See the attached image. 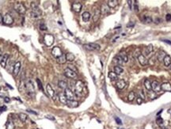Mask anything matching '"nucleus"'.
Masks as SVG:
<instances>
[{
  "label": "nucleus",
  "instance_id": "f257e3e1",
  "mask_svg": "<svg viewBox=\"0 0 171 129\" xmlns=\"http://www.w3.org/2000/svg\"><path fill=\"white\" fill-rule=\"evenodd\" d=\"M31 8H32V11L30 12V17L33 18H38L39 17H40V15L42 14V12L39 8V4L36 2H33L31 3Z\"/></svg>",
  "mask_w": 171,
  "mask_h": 129
},
{
  "label": "nucleus",
  "instance_id": "f03ea898",
  "mask_svg": "<svg viewBox=\"0 0 171 129\" xmlns=\"http://www.w3.org/2000/svg\"><path fill=\"white\" fill-rule=\"evenodd\" d=\"M83 88H84V84L82 81L76 82L75 85H74V94L77 97H81L82 96V93H83Z\"/></svg>",
  "mask_w": 171,
  "mask_h": 129
},
{
  "label": "nucleus",
  "instance_id": "7ed1b4c3",
  "mask_svg": "<svg viewBox=\"0 0 171 129\" xmlns=\"http://www.w3.org/2000/svg\"><path fill=\"white\" fill-rule=\"evenodd\" d=\"M25 90L27 91V93L28 94L30 95H34V93H35V89H34V86H33V82L31 81L30 79H27L25 80Z\"/></svg>",
  "mask_w": 171,
  "mask_h": 129
},
{
  "label": "nucleus",
  "instance_id": "20e7f679",
  "mask_svg": "<svg viewBox=\"0 0 171 129\" xmlns=\"http://www.w3.org/2000/svg\"><path fill=\"white\" fill-rule=\"evenodd\" d=\"M14 10L15 11L18 13L19 14H25V12H26V8L24 6V4H22V2H16L14 3Z\"/></svg>",
  "mask_w": 171,
  "mask_h": 129
},
{
  "label": "nucleus",
  "instance_id": "39448f33",
  "mask_svg": "<svg viewBox=\"0 0 171 129\" xmlns=\"http://www.w3.org/2000/svg\"><path fill=\"white\" fill-rule=\"evenodd\" d=\"M83 47L89 51H97L100 49V45L96 43H88L83 45Z\"/></svg>",
  "mask_w": 171,
  "mask_h": 129
},
{
  "label": "nucleus",
  "instance_id": "423d86ee",
  "mask_svg": "<svg viewBox=\"0 0 171 129\" xmlns=\"http://www.w3.org/2000/svg\"><path fill=\"white\" fill-rule=\"evenodd\" d=\"M54 37L51 34H45L44 36V43L45 44L46 46L50 47L53 45L54 43Z\"/></svg>",
  "mask_w": 171,
  "mask_h": 129
},
{
  "label": "nucleus",
  "instance_id": "0eeeda50",
  "mask_svg": "<svg viewBox=\"0 0 171 129\" xmlns=\"http://www.w3.org/2000/svg\"><path fill=\"white\" fill-rule=\"evenodd\" d=\"M63 74L67 78H69V79H76L77 78V73L76 72L71 71V69H69L67 67L64 69Z\"/></svg>",
  "mask_w": 171,
  "mask_h": 129
},
{
  "label": "nucleus",
  "instance_id": "6e6552de",
  "mask_svg": "<svg viewBox=\"0 0 171 129\" xmlns=\"http://www.w3.org/2000/svg\"><path fill=\"white\" fill-rule=\"evenodd\" d=\"M2 22L5 25H12L14 23V18L10 14H6L2 17Z\"/></svg>",
  "mask_w": 171,
  "mask_h": 129
},
{
  "label": "nucleus",
  "instance_id": "1a4fd4ad",
  "mask_svg": "<svg viewBox=\"0 0 171 129\" xmlns=\"http://www.w3.org/2000/svg\"><path fill=\"white\" fill-rule=\"evenodd\" d=\"M51 54H52V56L55 57L56 59H58L61 56H63V51L60 49V48L59 47H54L52 48V50H51Z\"/></svg>",
  "mask_w": 171,
  "mask_h": 129
},
{
  "label": "nucleus",
  "instance_id": "9d476101",
  "mask_svg": "<svg viewBox=\"0 0 171 129\" xmlns=\"http://www.w3.org/2000/svg\"><path fill=\"white\" fill-rule=\"evenodd\" d=\"M151 90L154 93H160L162 91L161 90V85H160L157 81H154L151 82Z\"/></svg>",
  "mask_w": 171,
  "mask_h": 129
},
{
  "label": "nucleus",
  "instance_id": "9b49d317",
  "mask_svg": "<svg viewBox=\"0 0 171 129\" xmlns=\"http://www.w3.org/2000/svg\"><path fill=\"white\" fill-rule=\"evenodd\" d=\"M64 95H65V97H67V100H70V101L74 100V94L72 92V90L71 89L67 88L64 90Z\"/></svg>",
  "mask_w": 171,
  "mask_h": 129
},
{
  "label": "nucleus",
  "instance_id": "f8f14e48",
  "mask_svg": "<svg viewBox=\"0 0 171 129\" xmlns=\"http://www.w3.org/2000/svg\"><path fill=\"white\" fill-rule=\"evenodd\" d=\"M9 57H10V55L8 53H5L4 55H2L1 60H0V65H1V67H6Z\"/></svg>",
  "mask_w": 171,
  "mask_h": 129
},
{
  "label": "nucleus",
  "instance_id": "ddd939ff",
  "mask_svg": "<svg viewBox=\"0 0 171 129\" xmlns=\"http://www.w3.org/2000/svg\"><path fill=\"white\" fill-rule=\"evenodd\" d=\"M82 7V4L79 2H75L74 3H72V10L76 13H79L81 11Z\"/></svg>",
  "mask_w": 171,
  "mask_h": 129
},
{
  "label": "nucleus",
  "instance_id": "4468645a",
  "mask_svg": "<svg viewBox=\"0 0 171 129\" xmlns=\"http://www.w3.org/2000/svg\"><path fill=\"white\" fill-rule=\"evenodd\" d=\"M137 59H138L139 63H140L142 66L147 65V63H148V61H147V60L146 59V57H145L143 55H142V54H139V55L137 56Z\"/></svg>",
  "mask_w": 171,
  "mask_h": 129
},
{
  "label": "nucleus",
  "instance_id": "2eb2a0df",
  "mask_svg": "<svg viewBox=\"0 0 171 129\" xmlns=\"http://www.w3.org/2000/svg\"><path fill=\"white\" fill-rule=\"evenodd\" d=\"M161 90L162 91L171 92V84L170 82H163L161 85Z\"/></svg>",
  "mask_w": 171,
  "mask_h": 129
},
{
  "label": "nucleus",
  "instance_id": "dca6fc26",
  "mask_svg": "<svg viewBox=\"0 0 171 129\" xmlns=\"http://www.w3.org/2000/svg\"><path fill=\"white\" fill-rule=\"evenodd\" d=\"M47 92L48 94H49V96L51 97H52V98L55 100V97H56V92L54 91V90L52 89V87L50 84H48L47 85Z\"/></svg>",
  "mask_w": 171,
  "mask_h": 129
},
{
  "label": "nucleus",
  "instance_id": "f3484780",
  "mask_svg": "<svg viewBox=\"0 0 171 129\" xmlns=\"http://www.w3.org/2000/svg\"><path fill=\"white\" fill-rule=\"evenodd\" d=\"M67 106L69 108H76L79 106V102L75 100H72V101H70V100H67V104H66Z\"/></svg>",
  "mask_w": 171,
  "mask_h": 129
},
{
  "label": "nucleus",
  "instance_id": "a211bd4d",
  "mask_svg": "<svg viewBox=\"0 0 171 129\" xmlns=\"http://www.w3.org/2000/svg\"><path fill=\"white\" fill-rule=\"evenodd\" d=\"M116 87H117L118 90H123L124 89V87L126 86V82L124 81L123 79H120V80H118L117 82H116Z\"/></svg>",
  "mask_w": 171,
  "mask_h": 129
},
{
  "label": "nucleus",
  "instance_id": "6ab92c4d",
  "mask_svg": "<svg viewBox=\"0 0 171 129\" xmlns=\"http://www.w3.org/2000/svg\"><path fill=\"white\" fill-rule=\"evenodd\" d=\"M101 10L99 9H96L94 10V16H93V21L94 22H97L98 20L100 19V17H101Z\"/></svg>",
  "mask_w": 171,
  "mask_h": 129
},
{
  "label": "nucleus",
  "instance_id": "aec40b11",
  "mask_svg": "<svg viewBox=\"0 0 171 129\" xmlns=\"http://www.w3.org/2000/svg\"><path fill=\"white\" fill-rule=\"evenodd\" d=\"M21 70V63L20 62H17L14 66V70H13V73L14 75H17Z\"/></svg>",
  "mask_w": 171,
  "mask_h": 129
},
{
  "label": "nucleus",
  "instance_id": "412c9836",
  "mask_svg": "<svg viewBox=\"0 0 171 129\" xmlns=\"http://www.w3.org/2000/svg\"><path fill=\"white\" fill-rule=\"evenodd\" d=\"M166 56V53L164 51H159L157 54V60L159 62H162L164 60V58Z\"/></svg>",
  "mask_w": 171,
  "mask_h": 129
},
{
  "label": "nucleus",
  "instance_id": "4be33fe9",
  "mask_svg": "<svg viewBox=\"0 0 171 129\" xmlns=\"http://www.w3.org/2000/svg\"><path fill=\"white\" fill-rule=\"evenodd\" d=\"M108 77L109 78V79L111 80V81H116V80L118 79V75H117V74H116L114 71H113H113L108 72Z\"/></svg>",
  "mask_w": 171,
  "mask_h": 129
},
{
  "label": "nucleus",
  "instance_id": "5701e85b",
  "mask_svg": "<svg viewBox=\"0 0 171 129\" xmlns=\"http://www.w3.org/2000/svg\"><path fill=\"white\" fill-rule=\"evenodd\" d=\"M82 20H83L85 22H89L90 21V17H91V15H90V14L89 12L86 11L82 14Z\"/></svg>",
  "mask_w": 171,
  "mask_h": 129
},
{
  "label": "nucleus",
  "instance_id": "b1692460",
  "mask_svg": "<svg viewBox=\"0 0 171 129\" xmlns=\"http://www.w3.org/2000/svg\"><path fill=\"white\" fill-rule=\"evenodd\" d=\"M107 5L110 8H115L118 5V1L117 0H109V1H108Z\"/></svg>",
  "mask_w": 171,
  "mask_h": 129
},
{
  "label": "nucleus",
  "instance_id": "393cba45",
  "mask_svg": "<svg viewBox=\"0 0 171 129\" xmlns=\"http://www.w3.org/2000/svg\"><path fill=\"white\" fill-rule=\"evenodd\" d=\"M18 118L22 123H25L28 120V116L24 112H20L18 114Z\"/></svg>",
  "mask_w": 171,
  "mask_h": 129
},
{
  "label": "nucleus",
  "instance_id": "a878e982",
  "mask_svg": "<svg viewBox=\"0 0 171 129\" xmlns=\"http://www.w3.org/2000/svg\"><path fill=\"white\" fill-rule=\"evenodd\" d=\"M163 63H164V65L165 67H170L171 64V57L169 55H166L165 57L163 60Z\"/></svg>",
  "mask_w": 171,
  "mask_h": 129
},
{
  "label": "nucleus",
  "instance_id": "bb28decb",
  "mask_svg": "<svg viewBox=\"0 0 171 129\" xmlns=\"http://www.w3.org/2000/svg\"><path fill=\"white\" fill-rule=\"evenodd\" d=\"M58 86L60 89L62 90H65L66 89H67V82L63 81V80H60V81H59V83H58Z\"/></svg>",
  "mask_w": 171,
  "mask_h": 129
},
{
  "label": "nucleus",
  "instance_id": "cd10ccee",
  "mask_svg": "<svg viewBox=\"0 0 171 129\" xmlns=\"http://www.w3.org/2000/svg\"><path fill=\"white\" fill-rule=\"evenodd\" d=\"M66 60L67 61H69V62H73L75 59V56H74V54H72L71 52H67L66 54Z\"/></svg>",
  "mask_w": 171,
  "mask_h": 129
},
{
  "label": "nucleus",
  "instance_id": "c85d7f7f",
  "mask_svg": "<svg viewBox=\"0 0 171 129\" xmlns=\"http://www.w3.org/2000/svg\"><path fill=\"white\" fill-rule=\"evenodd\" d=\"M114 72L117 74V75H119V74H121L124 72V69L121 67L120 66H115L114 67Z\"/></svg>",
  "mask_w": 171,
  "mask_h": 129
},
{
  "label": "nucleus",
  "instance_id": "c756f323",
  "mask_svg": "<svg viewBox=\"0 0 171 129\" xmlns=\"http://www.w3.org/2000/svg\"><path fill=\"white\" fill-rule=\"evenodd\" d=\"M119 56H120V58L122 59L124 63H127V62L128 61V55H127L126 52H124V51H121V52L119 54Z\"/></svg>",
  "mask_w": 171,
  "mask_h": 129
},
{
  "label": "nucleus",
  "instance_id": "7c9ffc66",
  "mask_svg": "<svg viewBox=\"0 0 171 129\" xmlns=\"http://www.w3.org/2000/svg\"><path fill=\"white\" fill-rule=\"evenodd\" d=\"M144 86L148 91H151V82H150L149 79H145L144 81Z\"/></svg>",
  "mask_w": 171,
  "mask_h": 129
},
{
  "label": "nucleus",
  "instance_id": "2f4dec72",
  "mask_svg": "<svg viewBox=\"0 0 171 129\" xmlns=\"http://www.w3.org/2000/svg\"><path fill=\"white\" fill-rule=\"evenodd\" d=\"M6 129H14L15 125H14V122H13V120H9L6 123Z\"/></svg>",
  "mask_w": 171,
  "mask_h": 129
},
{
  "label": "nucleus",
  "instance_id": "473e14b6",
  "mask_svg": "<svg viewBox=\"0 0 171 129\" xmlns=\"http://www.w3.org/2000/svg\"><path fill=\"white\" fill-rule=\"evenodd\" d=\"M56 61H57V63H59V64H63V63H65L66 61H67V60H66V56H65V55L61 56L59 58L56 59Z\"/></svg>",
  "mask_w": 171,
  "mask_h": 129
},
{
  "label": "nucleus",
  "instance_id": "72a5a7b5",
  "mask_svg": "<svg viewBox=\"0 0 171 129\" xmlns=\"http://www.w3.org/2000/svg\"><path fill=\"white\" fill-rule=\"evenodd\" d=\"M59 101H60L62 104H64V105H66L67 104V97H65V95H64V94H59Z\"/></svg>",
  "mask_w": 171,
  "mask_h": 129
},
{
  "label": "nucleus",
  "instance_id": "f704fd0d",
  "mask_svg": "<svg viewBox=\"0 0 171 129\" xmlns=\"http://www.w3.org/2000/svg\"><path fill=\"white\" fill-rule=\"evenodd\" d=\"M136 93H135L134 91H131L128 95V100L129 101H132L136 98Z\"/></svg>",
  "mask_w": 171,
  "mask_h": 129
},
{
  "label": "nucleus",
  "instance_id": "c9c22d12",
  "mask_svg": "<svg viewBox=\"0 0 171 129\" xmlns=\"http://www.w3.org/2000/svg\"><path fill=\"white\" fill-rule=\"evenodd\" d=\"M113 62L114 63H116L117 64H119V65H122L123 63H124V61L122 60V59L120 58V56H116L115 58H114V60H113Z\"/></svg>",
  "mask_w": 171,
  "mask_h": 129
},
{
  "label": "nucleus",
  "instance_id": "e433bc0d",
  "mask_svg": "<svg viewBox=\"0 0 171 129\" xmlns=\"http://www.w3.org/2000/svg\"><path fill=\"white\" fill-rule=\"evenodd\" d=\"M101 10V13L102 14H106L108 11V6L107 4H103L102 6V10Z\"/></svg>",
  "mask_w": 171,
  "mask_h": 129
},
{
  "label": "nucleus",
  "instance_id": "4c0bfd02",
  "mask_svg": "<svg viewBox=\"0 0 171 129\" xmlns=\"http://www.w3.org/2000/svg\"><path fill=\"white\" fill-rule=\"evenodd\" d=\"M142 21L145 23H147V24H150V23L152 22V18L150 16H143L142 17Z\"/></svg>",
  "mask_w": 171,
  "mask_h": 129
},
{
  "label": "nucleus",
  "instance_id": "58836bf2",
  "mask_svg": "<svg viewBox=\"0 0 171 129\" xmlns=\"http://www.w3.org/2000/svg\"><path fill=\"white\" fill-rule=\"evenodd\" d=\"M153 51H154V46H153L152 45H149L146 48V52L147 53V55L153 52Z\"/></svg>",
  "mask_w": 171,
  "mask_h": 129
},
{
  "label": "nucleus",
  "instance_id": "ea45409f",
  "mask_svg": "<svg viewBox=\"0 0 171 129\" xmlns=\"http://www.w3.org/2000/svg\"><path fill=\"white\" fill-rule=\"evenodd\" d=\"M156 123H157V124L160 126V127H162V125H163V123H164V120H163V119L161 117H158L157 118V120H156Z\"/></svg>",
  "mask_w": 171,
  "mask_h": 129
},
{
  "label": "nucleus",
  "instance_id": "a19ab883",
  "mask_svg": "<svg viewBox=\"0 0 171 129\" xmlns=\"http://www.w3.org/2000/svg\"><path fill=\"white\" fill-rule=\"evenodd\" d=\"M39 28H40V29L42 30V31L47 30V25H46L45 23L43 22H40V25H39Z\"/></svg>",
  "mask_w": 171,
  "mask_h": 129
},
{
  "label": "nucleus",
  "instance_id": "79ce46f5",
  "mask_svg": "<svg viewBox=\"0 0 171 129\" xmlns=\"http://www.w3.org/2000/svg\"><path fill=\"white\" fill-rule=\"evenodd\" d=\"M36 82H37V86H38L39 90H41V91H43L44 89H43V86H42V82H40V80L39 79H36Z\"/></svg>",
  "mask_w": 171,
  "mask_h": 129
},
{
  "label": "nucleus",
  "instance_id": "37998d69",
  "mask_svg": "<svg viewBox=\"0 0 171 129\" xmlns=\"http://www.w3.org/2000/svg\"><path fill=\"white\" fill-rule=\"evenodd\" d=\"M6 90L2 89V87L0 86V97H6Z\"/></svg>",
  "mask_w": 171,
  "mask_h": 129
},
{
  "label": "nucleus",
  "instance_id": "c03bdc74",
  "mask_svg": "<svg viewBox=\"0 0 171 129\" xmlns=\"http://www.w3.org/2000/svg\"><path fill=\"white\" fill-rule=\"evenodd\" d=\"M138 97H139L142 100L146 99V95H145V93L143 92V90H140V91H139V96Z\"/></svg>",
  "mask_w": 171,
  "mask_h": 129
},
{
  "label": "nucleus",
  "instance_id": "a18cd8bd",
  "mask_svg": "<svg viewBox=\"0 0 171 129\" xmlns=\"http://www.w3.org/2000/svg\"><path fill=\"white\" fill-rule=\"evenodd\" d=\"M67 68H69V69H71V71H74V72H78V70H77V68L75 67H74V65H71V64H69L68 66H67Z\"/></svg>",
  "mask_w": 171,
  "mask_h": 129
},
{
  "label": "nucleus",
  "instance_id": "49530a36",
  "mask_svg": "<svg viewBox=\"0 0 171 129\" xmlns=\"http://www.w3.org/2000/svg\"><path fill=\"white\" fill-rule=\"evenodd\" d=\"M115 120H116V122L117 124H119V125L122 124V121H121V120L119 117H115Z\"/></svg>",
  "mask_w": 171,
  "mask_h": 129
},
{
  "label": "nucleus",
  "instance_id": "de8ad7c7",
  "mask_svg": "<svg viewBox=\"0 0 171 129\" xmlns=\"http://www.w3.org/2000/svg\"><path fill=\"white\" fill-rule=\"evenodd\" d=\"M165 20H166V22H171V14H168L165 15Z\"/></svg>",
  "mask_w": 171,
  "mask_h": 129
},
{
  "label": "nucleus",
  "instance_id": "09e8293b",
  "mask_svg": "<svg viewBox=\"0 0 171 129\" xmlns=\"http://www.w3.org/2000/svg\"><path fill=\"white\" fill-rule=\"evenodd\" d=\"M136 101H137V103H138L139 105H140V104H142V101H143V100H142V98H140L139 97H137Z\"/></svg>",
  "mask_w": 171,
  "mask_h": 129
},
{
  "label": "nucleus",
  "instance_id": "8fccbe9b",
  "mask_svg": "<svg viewBox=\"0 0 171 129\" xmlns=\"http://www.w3.org/2000/svg\"><path fill=\"white\" fill-rule=\"evenodd\" d=\"M6 106H5V105H2V106H0V112H4V111H6Z\"/></svg>",
  "mask_w": 171,
  "mask_h": 129
},
{
  "label": "nucleus",
  "instance_id": "3c124183",
  "mask_svg": "<svg viewBox=\"0 0 171 129\" xmlns=\"http://www.w3.org/2000/svg\"><path fill=\"white\" fill-rule=\"evenodd\" d=\"M10 99L8 97H4V101L6 102V103H8V102H10Z\"/></svg>",
  "mask_w": 171,
  "mask_h": 129
},
{
  "label": "nucleus",
  "instance_id": "603ef678",
  "mask_svg": "<svg viewBox=\"0 0 171 129\" xmlns=\"http://www.w3.org/2000/svg\"><path fill=\"white\" fill-rule=\"evenodd\" d=\"M28 112H30V113H33V114H34V115H37V112H33V110H30V109H28L27 110Z\"/></svg>",
  "mask_w": 171,
  "mask_h": 129
},
{
  "label": "nucleus",
  "instance_id": "864d4df0",
  "mask_svg": "<svg viewBox=\"0 0 171 129\" xmlns=\"http://www.w3.org/2000/svg\"><path fill=\"white\" fill-rule=\"evenodd\" d=\"M162 41H164L165 43H167V44H169V45H171V41H170V40H163Z\"/></svg>",
  "mask_w": 171,
  "mask_h": 129
},
{
  "label": "nucleus",
  "instance_id": "5fc2aeb1",
  "mask_svg": "<svg viewBox=\"0 0 171 129\" xmlns=\"http://www.w3.org/2000/svg\"><path fill=\"white\" fill-rule=\"evenodd\" d=\"M135 25V23H130V24L127 25V27H133Z\"/></svg>",
  "mask_w": 171,
  "mask_h": 129
},
{
  "label": "nucleus",
  "instance_id": "6e6d98bb",
  "mask_svg": "<svg viewBox=\"0 0 171 129\" xmlns=\"http://www.w3.org/2000/svg\"><path fill=\"white\" fill-rule=\"evenodd\" d=\"M47 118H48V119L51 120H55V118H53V117H51V116H48Z\"/></svg>",
  "mask_w": 171,
  "mask_h": 129
},
{
  "label": "nucleus",
  "instance_id": "4d7b16f0",
  "mask_svg": "<svg viewBox=\"0 0 171 129\" xmlns=\"http://www.w3.org/2000/svg\"><path fill=\"white\" fill-rule=\"evenodd\" d=\"M133 1H128V3L129 5V7H130V9H131L132 7H131V2H132Z\"/></svg>",
  "mask_w": 171,
  "mask_h": 129
},
{
  "label": "nucleus",
  "instance_id": "13d9d810",
  "mask_svg": "<svg viewBox=\"0 0 171 129\" xmlns=\"http://www.w3.org/2000/svg\"><path fill=\"white\" fill-rule=\"evenodd\" d=\"M6 86H7V87H9V88H10V89H11V90H13V87H12V86H10L9 84H7V83H6Z\"/></svg>",
  "mask_w": 171,
  "mask_h": 129
},
{
  "label": "nucleus",
  "instance_id": "bf43d9fd",
  "mask_svg": "<svg viewBox=\"0 0 171 129\" xmlns=\"http://www.w3.org/2000/svg\"><path fill=\"white\" fill-rule=\"evenodd\" d=\"M156 23H157V24H158V23H160V22H161V19H159V18H158L157 20H156Z\"/></svg>",
  "mask_w": 171,
  "mask_h": 129
},
{
  "label": "nucleus",
  "instance_id": "052dcab7",
  "mask_svg": "<svg viewBox=\"0 0 171 129\" xmlns=\"http://www.w3.org/2000/svg\"><path fill=\"white\" fill-rule=\"evenodd\" d=\"M2 22V17L1 14H0V22Z\"/></svg>",
  "mask_w": 171,
  "mask_h": 129
},
{
  "label": "nucleus",
  "instance_id": "680f3d73",
  "mask_svg": "<svg viewBox=\"0 0 171 129\" xmlns=\"http://www.w3.org/2000/svg\"><path fill=\"white\" fill-rule=\"evenodd\" d=\"M162 112V110H160V112H158V113H157V115H159Z\"/></svg>",
  "mask_w": 171,
  "mask_h": 129
},
{
  "label": "nucleus",
  "instance_id": "e2e57ef3",
  "mask_svg": "<svg viewBox=\"0 0 171 129\" xmlns=\"http://www.w3.org/2000/svg\"><path fill=\"white\" fill-rule=\"evenodd\" d=\"M161 129H167V128H165V127H162V128H161Z\"/></svg>",
  "mask_w": 171,
  "mask_h": 129
},
{
  "label": "nucleus",
  "instance_id": "0e129e2a",
  "mask_svg": "<svg viewBox=\"0 0 171 129\" xmlns=\"http://www.w3.org/2000/svg\"><path fill=\"white\" fill-rule=\"evenodd\" d=\"M1 113H2V112H0V115H1Z\"/></svg>",
  "mask_w": 171,
  "mask_h": 129
}]
</instances>
